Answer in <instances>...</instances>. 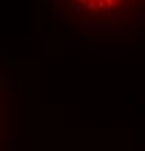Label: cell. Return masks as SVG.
I'll use <instances>...</instances> for the list:
<instances>
[{"label": "cell", "mask_w": 145, "mask_h": 151, "mask_svg": "<svg viewBox=\"0 0 145 151\" xmlns=\"http://www.w3.org/2000/svg\"><path fill=\"white\" fill-rule=\"evenodd\" d=\"M72 31L126 29L145 18V0H44Z\"/></svg>", "instance_id": "cell-1"}, {"label": "cell", "mask_w": 145, "mask_h": 151, "mask_svg": "<svg viewBox=\"0 0 145 151\" xmlns=\"http://www.w3.org/2000/svg\"><path fill=\"white\" fill-rule=\"evenodd\" d=\"M15 84L0 61V151L12 145V116L15 102Z\"/></svg>", "instance_id": "cell-2"}]
</instances>
